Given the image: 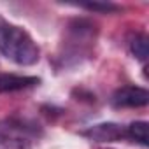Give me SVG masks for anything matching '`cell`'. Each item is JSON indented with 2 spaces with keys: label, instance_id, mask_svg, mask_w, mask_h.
Listing matches in <instances>:
<instances>
[{
  "label": "cell",
  "instance_id": "cell-1",
  "mask_svg": "<svg viewBox=\"0 0 149 149\" xmlns=\"http://www.w3.org/2000/svg\"><path fill=\"white\" fill-rule=\"evenodd\" d=\"M0 53L16 65H33L40 58V49L26 30L0 16Z\"/></svg>",
  "mask_w": 149,
  "mask_h": 149
},
{
  "label": "cell",
  "instance_id": "cell-2",
  "mask_svg": "<svg viewBox=\"0 0 149 149\" xmlns=\"http://www.w3.org/2000/svg\"><path fill=\"white\" fill-rule=\"evenodd\" d=\"M30 128L14 118L0 121V149H32Z\"/></svg>",
  "mask_w": 149,
  "mask_h": 149
},
{
  "label": "cell",
  "instance_id": "cell-3",
  "mask_svg": "<svg viewBox=\"0 0 149 149\" xmlns=\"http://www.w3.org/2000/svg\"><path fill=\"white\" fill-rule=\"evenodd\" d=\"M149 102V93L140 86H121L111 97V105L116 109H139L146 107Z\"/></svg>",
  "mask_w": 149,
  "mask_h": 149
},
{
  "label": "cell",
  "instance_id": "cell-4",
  "mask_svg": "<svg viewBox=\"0 0 149 149\" xmlns=\"http://www.w3.org/2000/svg\"><path fill=\"white\" fill-rule=\"evenodd\" d=\"M81 135L93 142H100V144L102 142H119L126 139V128L118 123H98L81 132Z\"/></svg>",
  "mask_w": 149,
  "mask_h": 149
},
{
  "label": "cell",
  "instance_id": "cell-5",
  "mask_svg": "<svg viewBox=\"0 0 149 149\" xmlns=\"http://www.w3.org/2000/svg\"><path fill=\"white\" fill-rule=\"evenodd\" d=\"M40 79L33 76H18V74H0V93H14L39 86Z\"/></svg>",
  "mask_w": 149,
  "mask_h": 149
},
{
  "label": "cell",
  "instance_id": "cell-6",
  "mask_svg": "<svg viewBox=\"0 0 149 149\" xmlns=\"http://www.w3.org/2000/svg\"><path fill=\"white\" fill-rule=\"evenodd\" d=\"M126 139L140 144L142 147L147 146V123L146 121H133L126 126Z\"/></svg>",
  "mask_w": 149,
  "mask_h": 149
},
{
  "label": "cell",
  "instance_id": "cell-7",
  "mask_svg": "<svg viewBox=\"0 0 149 149\" xmlns=\"http://www.w3.org/2000/svg\"><path fill=\"white\" fill-rule=\"evenodd\" d=\"M130 51L139 61L147 60V35L146 33H135L130 39Z\"/></svg>",
  "mask_w": 149,
  "mask_h": 149
},
{
  "label": "cell",
  "instance_id": "cell-8",
  "mask_svg": "<svg viewBox=\"0 0 149 149\" xmlns=\"http://www.w3.org/2000/svg\"><path fill=\"white\" fill-rule=\"evenodd\" d=\"M79 7H83V9H88V11H93V13H116V11H119V7L118 6H114V4H98V2H95V4H81Z\"/></svg>",
  "mask_w": 149,
  "mask_h": 149
}]
</instances>
